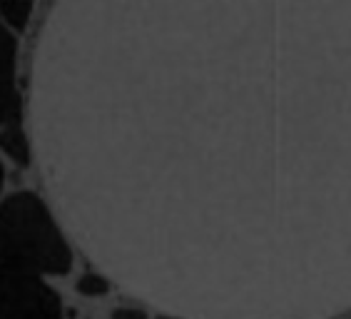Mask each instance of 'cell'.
Segmentation results:
<instances>
[{
  "label": "cell",
  "instance_id": "cell-1",
  "mask_svg": "<svg viewBox=\"0 0 351 319\" xmlns=\"http://www.w3.org/2000/svg\"><path fill=\"white\" fill-rule=\"evenodd\" d=\"M73 250L47 204L33 192H15L0 202V272L68 274Z\"/></svg>",
  "mask_w": 351,
  "mask_h": 319
},
{
  "label": "cell",
  "instance_id": "cell-2",
  "mask_svg": "<svg viewBox=\"0 0 351 319\" xmlns=\"http://www.w3.org/2000/svg\"><path fill=\"white\" fill-rule=\"evenodd\" d=\"M0 319H65V312L43 277L0 272Z\"/></svg>",
  "mask_w": 351,
  "mask_h": 319
},
{
  "label": "cell",
  "instance_id": "cell-3",
  "mask_svg": "<svg viewBox=\"0 0 351 319\" xmlns=\"http://www.w3.org/2000/svg\"><path fill=\"white\" fill-rule=\"evenodd\" d=\"M23 128V105L18 90V43L0 25V132Z\"/></svg>",
  "mask_w": 351,
  "mask_h": 319
},
{
  "label": "cell",
  "instance_id": "cell-4",
  "mask_svg": "<svg viewBox=\"0 0 351 319\" xmlns=\"http://www.w3.org/2000/svg\"><path fill=\"white\" fill-rule=\"evenodd\" d=\"M33 10H35L33 3H18V0L0 3V18H3L0 25L8 27L10 33H13V30H25L27 23H30Z\"/></svg>",
  "mask_w": 351,
  "mask_h": 319
},
{
  "label": "cell",
  "instance_id": "cell-5",
  "mask_svg": "<svg viewBox=\"0 0 351 319\" xmlns=\"http://www.w3.org/2000/svg\"><path fill=\"white\" fill-rule=\"evenodd\" d=\"M77 290L82 294H88V297H100V294H108L110 285L108 279H102L100 274H82L77 279Z\"/></svg>",
  "mask_w": 351,
  "mask_h": 319
},
{
  "label": "cell",
  "instance_id": "cell-6",
  "mask_svg": "<svg viewBox=\"0 0 351 319\" xmlns=\"http://www.w3.org/2000/svg\"><path fill=\"white\" fill-rule=\"evenodd\" d=\"M112 319H149V317L145 312H140V309H132V307H120V309L112 312Z\"/></svg>",
  "mask_w": 351,
  "mask_h": 319
},
{
  "label": "cell",
  "instance_id": "cell-7",
  "mask_svg": "<svg viewBox=\"0 0 351 319\" xmlns=\"http://www.w3.org/2000/svg\"><path fill=\"white\" fill-rule=\"evenodd\" d=\"M3 182H5V170H3V163H0V190H3Z\"/></svg>",
  "mask_w": 351,
  "mask_h": 319
},
{
  "label": "cell",
  "instance_id": "cell-8",
  "mask_svg": "<svg viewBox=\"0 0 351 319\" xmlns=\"http://www.w3.org/2000/svg\"><path fill=\"white\" fill-rule=\"evenodd\" d=\"M160 319H167V317H160Z\"/></svg>",
  "mask_w": 351,
  "mask_h": 319
}]
</instances>
